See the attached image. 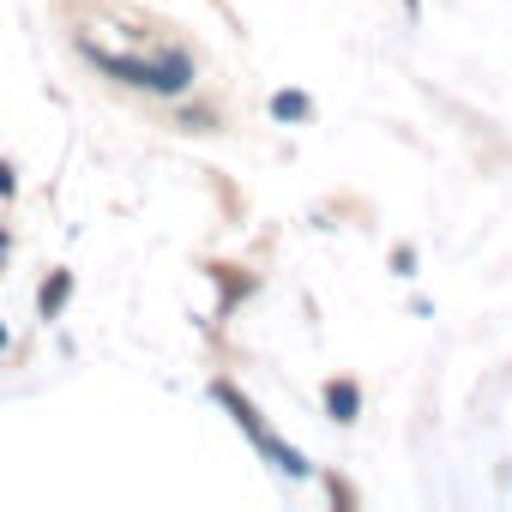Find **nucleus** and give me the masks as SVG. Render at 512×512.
I'll return each instance as SVG.
<instances>
[{"label":"nucleus","mask_w":512,"mask_h":512,"mask_svg":"<svg viewBox=\"0 0 512 512\" xmlns=\"http://www.w3.org/2000/svg\"><path fill=\"white\" fill-rule=\"evenodd\" d=\"M211 392H217V398H223V404L235 410V422H241V428L253 434V446H260V452H272V458H278V464H284L290 476H308V458H302V452H290V446H284V440H278V434H272V428L260 422V410H253V404H247V398H241V392H235L229 380H217Z\"/></svg>","instance_id":"f257e3e1"},{"label":"nucleus","mask_w":512,"mask_h":512,"mask_svg":"<svg viewBox=\"0 0 512 512\" xmlns=\"http://www.w3.org/2000/svg\"><path fill=\"white\" fill-rule=\"evenodd\" d=\"M67 284H73V272H55V278L43 284V314H55V308H61V296H67Z\"/></svg>","instance_id":"7ed1b4c3"},{"label":"nucleus","mask_w":512,"mask_h":512,"mask_svg":"<svg viewBox=\"0 0 512 512\" xmlns=\"http://www.w3.org/2000/svg\"><path fill=\"white\" fill-rule=\"evenodd\" d=\"M278 115H284V121H296V115H308V97H296V91H290V97H278Z\"/></svg>","instance_id":"20e7f679"},{"label":"nucleus","mask_w":512,"mask_h":512,"mask_svg":"<svg viewBox=\"0 0 512 512\" xmlns=\"http://www.w3.org/2000/svg\"><path fill=\"white\" fill-rule=\"evenodd\" d=\"M404 7H410V19H416V7H422V0H404Z\"/></svg>","instance_id":"39448f33"},{"label":"nucleus","mask_w":512,"mask_h":512,"mask_svg":"<svg viewBox=\"0 0 512 512\" xmlns=\"http://www.w3.org/2000/svg\"><path fill=\"white\" fill-rule=\"evenodd\" d=\"M326 404H332L338 422H356V386H350V380H332V386H326Z\"/></svg>","instance_id":"f03ea898"}]
</instances>
